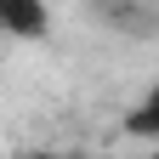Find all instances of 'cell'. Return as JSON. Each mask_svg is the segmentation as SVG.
Returning <instances> with one entry per match:
<instances>
[{"label": "cell", "instance_id": "obj_3", "mask_svg": "<svg viewBox=\"0 0 159 159\" xmlns=\"http://www.w3.org/2000/svg\"><path fill=\"white\" fill-rule=\"evenodd\" d=\"M17 159H63V153H46V148H29V153H17Z\"/></svg>", "mask_w": 159, "mask_h": 159}, {"label": "cell", "instance_id": "obj_1", "mask_svg": "<svg viewBox=\"0 0 159 159\" xmlns=\"http://www.w3.org/2000/svg\"><path fill=\"white\" fill-rule=\"evenodd\" d=\"M46 34H51V6L46 0H0V40L34 46Z\"/></svg>", "mask_w": 159, "mask_h": 159}, {"label": "cell", "instance_id": "obj_4", "mask_svg": "<svg viewBox=\"0 0 159 159\" xmlns=\"http://www.w3.org/2000/svg\"><path fill=\"white\" fill-rule=\"evenodd\" d=\"M148 159H159V153H148Z\"/></svg>", "mask_w": 159, "mask_h": 159}, {"label": "cell", "instance_id": "obj_2", "mask_svg": "<svg viewBox=\"0 0 159 159\" xmlns=\"http://www.w3.org/2000/svg\"><path fill=\"white\" fill-rule=\"evenodd\" d=\"M125 131L136 136V142H153V136H159V91H148L142 102L125 114Z\"/></svg>", "mask_w": 159, "mask_h": 159}]
</instances>
